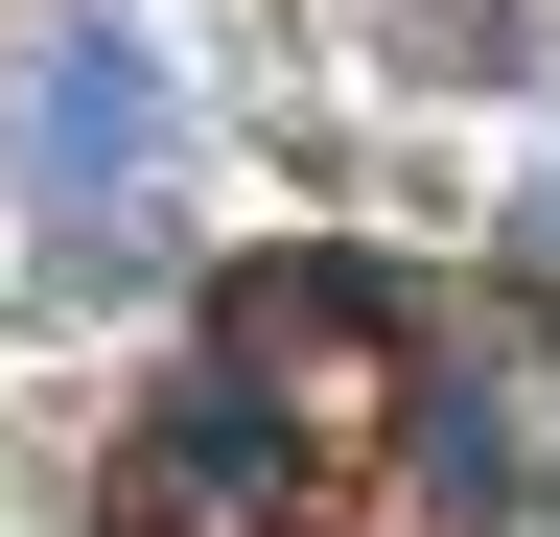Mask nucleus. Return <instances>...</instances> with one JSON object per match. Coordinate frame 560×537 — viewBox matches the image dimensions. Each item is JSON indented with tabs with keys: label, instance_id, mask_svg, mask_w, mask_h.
I'll return each instance as SVG.
<instances>
[{
	"label": "nucleus",
	"instance_id": "f257e3e1",
	"mask_svg": "<svg viewBox=\"0 0 560 537\" xmlns=\"http://www.w3.org/2000/svg\"><path fill=\"white\" fill-rule=\"evenodd\" d=\"M94 514H117V537H327V421H304L280 374L187 351V374H164V421L94 467Z\"/></svg>",
	"mask_w": 560,
	"mask_h": 537
},
{
	"label": "nucleus",
	"instance_id": "f03ea898",
	"mask_svg": "<svg viewBox=\"0 0 560 537\" xmlns=\"http://www.w3.org/2000/svg\"><path fill=\"white\" fill-rule=\"evenodd\" d=\"M24 164H47V187H140V164H164V71H140L117 24H70L47 94H24Z\"/></svg>",
	"mask_w": 560,
	"mask_h": 537
},
{
	"label": "nucleus",
	"instance_id": "7ed1b4c3",
	"mask_svg": "<svg viewBox=\"0 0 560 537\" xmlns=\"http://www.w3.org/2000/svg\"><path fill=\"white\" fill-rule=\"evenodd\" d=\"M537 257H560V187H537Z\"/></svg>",
	"mask_w": 560,
	"mask_h": 537
}]
</instances>
